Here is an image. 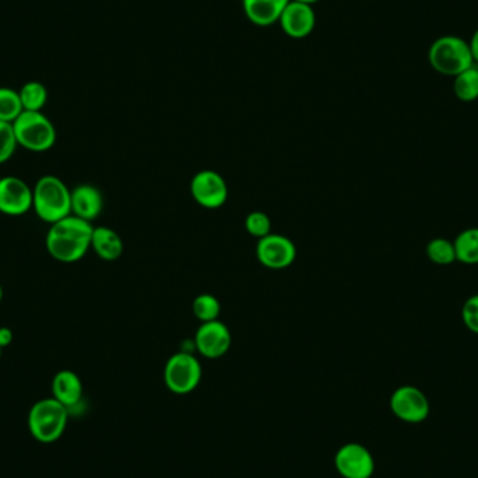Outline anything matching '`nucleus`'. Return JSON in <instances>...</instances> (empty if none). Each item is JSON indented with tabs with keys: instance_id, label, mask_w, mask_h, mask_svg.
<instances>
[{
	"instance_id": "f257e3e1",
	"label": "nucleus",
	"mask_w": 478,
	"mask_h": 478,
	"mask_svg": "<svg viewBox=\"0 0 478 478\" xmlns=\"http://www.w3.org/2000/svg\"><path fill=\"white\" fill-rule=\"evenodd\" d=\"M93 224L76 215H67L51 224L45 238L48 254L60 263H76L91 249Z\"/></svg>"
},
{
	"instance_id": "f03ea898",
	"label": "nucleus",
	"mask_w": 478,
	"mask_h": 478,
	"mask_svg": "<svg viewBox=\"0 0 478 478\" xmlns=\"http://www.w3.org/2000/svg\"><path fill=\"white\" fill-rule=\"evenodd\" d=\"M33 210L41 222H59L72 215V191L58 176H41L33 188Z\"/></svg>"
},
{
	"instance_id": "7ed1b4c3",
	"label": "nucleus",
	"mask_w": 478,
	"mask_h": 478,
	"mask_svg": "<svg viewBox=\"0 0 478 478\" xmlns=\"http://www.w3.org/2000/svg\"><path fill=\"white\" fill-rule=\"evenodd\" d=\"M428 60L432 69L451 77L475 65L467 41L456 35L441 36L434 41L428 51Z\"/></svg>"
},
{
	"instance_id": "20e7f679",
	"label": "nucleus",
	"mask_w": 478,
	"mask_h": 478,
	"mask_svg": "<svg viewBox=\"0 0 478 478\" xmlns=\"http://www.w3.org/2000/svg\"><path fill=\"white\" fill-rule=\"evenodd\" d=\"M69 409L57 399L38 400L28 412V429L31 435L43 443H52L67 429Z\"/></svg>"
},
{
	"instance_id": "39448f33",
	"label": "nucleus",
	"mask_w": 478,
	"mask_h": 478,
	"mask_svg": "<svg viewBox=\"0 0 478 478\" xmlns=\"http://www.w3.org/2000/svg\"><path fill=\"white\" fill-rule=\"evenodd\" d=\"M17 145L33 153H45L57 143V128L43 113L23 111L13 122Z\"/></svg>"
},
{
	"instance_id": "423d86ee",
	"label": "nucleus",
	"mask_w": 478,
	"mask_h": 478,
	"mask_svg": "<svg viewBox=\"0 0 478 478\" xmlns=\"http://www.w3.org/2000/svg\"><path fill=\"white\" fill-rule=\"evenodd\" d=\"M165 385L176 395H189L201 380V365L193 354L181 351L169 357L164 368Z\"/></svg>"
},
{
	"instance_id": "0eeeda50",
	"label": "nucleus",
	"mask_w": 478,
	"mask_h": 478,
	"mask_svg": "<svg viewBox=\"0 0 478 478\" xmlns=\"http://www.w3.org/2000/svg\"><path fill=\"white\" fill-rule=\"evenodd\" d=\"M390 409L402 421L419 424L429 416V402L416 386H400L390 397Z\"/></svg>"
},
{
	"instance_id": "6e6552de",
	"label": "nucleus",
	"mask_w": 478,
	"mask_h": 478,
	"mask_svg": "<svg viewBox=\"0 0 478 478\" xmlns=\"http://www.w3.org/2000/svg\"><path fill=\"white\" fill-rule=\"evenodd\" d=\"M334 467L343 478H371L375 472V460L365 446L350 443L337 451Z\"/></svg>"
},
{
	"instance_id": "1a4fd4ad",
	"label": "nucleus",
	"mask_w": 478,
	"mask_h": 478,
	"mask_svg": "<svg viewBox=\"0 0 478 478\" xmlns=\"http://www.w3.org/2000/svg\"><path fill=\"white\" fill-rule=\"evenodd\" d=\"M256 257L264 268L281 270L295 262L297 247L290 238L280 234H269L257 242Z\"/></svg>"
},
{
	"instance_id": "9d476101",
	"label": "nucleus",
	"mask_w": 478,
	"mask_h": 478,
	"mask_svg": "<svg viewBox=\"0 0 478 478\" xmlns=\"http://www.w3.org/2000/svg\"><path fill=\"white\" fill-rule=\"evenodd\" d=\"M191 193L201 208H220L228 199V185L218 172L205 169L193 176L191 182Z\"/></svg>"
},
{
	"instance_id": "9b49d317",
	"label": "nucleus",
	"mask_w": 478,
	"mask_h": 478,
	"mask_svg": "<svg viewBox=\"0 0 478 478\" xmlns=\"http://www.w3.org/2000/svg\"><path fill=\"white\" fill-rule=\"evenodd\" d=\"M33 210V188L17 176L0 178V213L24 215Z\"/></svg>"
},
{
	"instance_id": "f8f14e48",
	"label": "nucleus",
	"mask_w": 478,
	"mask_h": 478,
	"mask_svg": "<svg viewBox=\"0 0 478 478\" xmlns=\"http://www.w3.org/2000/svg\"><path fill=\"white\" fill-rule=\"evenodd\" d=\"M232 336L227 325L220 320L201 324L196 332V350L210 360L222 358L231 349Z\"/></svg>"
},
{
	"instance_id": "ddd939ff",
	"label": "nucleus",
	"mask_w": 478,
	"mask_h": 478,
	"mask_svg": "<svg viewBox=\"0 0 478 478\" xmlns=\"http://www.w3.org/2000/svg\"><path fill=\"white\" fill-rule=\"evenodd\" d=\"M278 23L286 35L291 36L294 40H302L314 31L317 14L314 7L310 4L290 0L281 13Z\"/></svg>"
},
{
	"instance_id": "4468645a",
	"label": "nucleus",
	"mask_w": 478,
	"mask_h": 478,
	"mask_svg": "<svg viewBox=\"0 0 478 478\" xmlns=\"http://www.w3.org/2000/svg\"><path fill=\"white\" fill-rule=\"evenodd\" d=\"M104 208L103 193L96 186L82 184L72 191V215L93 223Z\"/></svg>"
},
{
	"instance_id": "2eb2a0df",
	"label": "nucleus",
	"mask_w": 478,
	"mask_h": 478,
	"mask_svg": "<svg viewBox=\"0 0 478 478\" xmlns=\"http://www.w3.org/2000/svg\"><path fill=\"white\" fill-rule=\"evenodd\" d=\"M290 0H242L247 20L255 26L269 27L278 23Z\"/></svg>"
},
{
	"instance_id": "dca6fc26",
	"label": "nucleus",
	"mask_w": 478,
	"mask_h": 478,
	"mask_svg": "<svg viewBox=\"0 0 478 478\" xmlns=\"http://www.w3.org/2000/svg\"><path fill=\"white\" fill-rule=\"evenodd\" d=\"M51 389H52L53 399L62 403L63 406L67 409L76 406L82 397V380L73 371H59L57 375L53 376Z\"/></svg>"
},
{
	"instance_id": "f3484780",
	"label": "nucleus",
	"mask_w": 478,
	"mask_h": 478,
	"mask_svg": "<svg viewBox=\"0 0 478 478\" xmlns=\"http://www.w3.org/2000/svg\"><path fill=\"white\" fill-rule=\"evenodd\" d=\"M91 249H94L97 256L103 261L114 262L123 254L122 238L113 228L94 227L93 238H91Z\"/></svg>"
},
{
	"instance_id": "a211bd4d",
	"label": "nucleus",
	"mask_w": 478,
	"mask_h": 478,
	"mask_svg": "<svg viewBox=\"0 0 478 478\" xmlns=\"http://www.w3.org/2000/svg\"><path fill=\"white\" fill-rule=\"evenodd\" d=\"M456 261L463 264H478V228H467L456 237Z\"/></svg>"
},
{
	"instance_id": "6ab92c4d",
	"label": "nucleus",
	"mask_w": 478,
	"mask_h": 478,
	"mask_svg": "<svg viewBox=\"0 0 478 478\" xmlns=\"http://www.w3.org/2000/svg\"><path fill=\"white\" fill-rule=\"evenodd\" d=\"M453 93L463 103H473L478 98V67H468L455 77Z\"/></svg>"
},
{
	"instance_id": "aec40b11",
	"label": "nucleus",
	"mask_w": 478,
	"mask_h": 478,
	"mask_svg": "<svg viewBox=\"0 0 478 478\" xmlns=\"http://www.w3.org/2000/svg\"><path fill=\"white\" fill-rule=\"evenodd\" d=\"M21 106L24 111L31 113H43V106H47L48 91L47 87L40 82H28L21 87L20 91Z\"/></svg>"
},
{
	"instance_id": "412c9836",
	"label": "nucleus",
	"mask_w": 478,
	"mask_h": 478,
	"mask_svg": "<svg viewBox=\"0 0 478 478\" xmlns=\"http://www.w3.org/2000/svg\"><path fill=\"white\" fill-rule=\"evenodd\" d=\"M20 94L7 87H0V121L13 123L23 114Z\"/></svg>"
},
{
	"instance_id": "4be33fe9",
	"label": "nucleus",
	"mask_w": 478,
	"mask_h": 478,
	"mask_svg": "<svg viewBox=\"0 0 478 478\" xmlns=\"http://www.w3.org/2000/svg\"><path fill=\"white\" fill-rule=\"evenodd\" d=\"M427 256L432 263L448 266L456 262L455 245L445 238H435L427 245Z\"/></svg>"
},
{
	"instance_id": "5701e85b",
	"label": "nucleus",
	"mask_w": 478,
	"mask_h": 478,
	"mask_svg": "<svg viewBox=\"0 0 478 478\" xmlns=\"http://www.w3.org/2000/svg\"><path fill=\"white\" fill-rule=\"evenodd\" d=\"M192 310L201 324H206L218 319L222 314V303L211 294H201L193 301Z\"/></svg>"
},
{
	"instance_id": "b1692460",
	"label": "nucleus",
	"mask_w": 478,
	"mask_h": 478,
	"mask_svg": "<svg viewBox=\"0 0 478 478\" xmlns=\"http://www.w3.org/2000/svg\"><path fill=\"white\" fill-rule=\"evenodd\" d=\"M17 145L16 135H14L13 123L0 121V165L9 161L13 157Z\"/></svg>"
},
{
	"instance_id": "393cba45",
	"label": "nucleus",
	"mask_w": 478,
	"mask_h": 478,
	"mask_svg": "<svg viewBox=\"0 0 478 478\" xmlns=\"http://www.w3.org/2000/svg\"><path fill=\"white\" fill-rule=\"evenodd\" d=\"M245 228L247 231L255 238L266 237V235L271 234V222L269 215L263 211H254L251 215H247L245 220Z\"/></svg>"
},
{
	"instance_id": "a878e982",
	"label": "nucleus",
	"mask_w": 478,
	"mask_h": 478,
	"mask_svg": "<svg viewBox=\"0 0 478 478\" xmlns=\"http://www.w3.org/2000/svg\"><path fill=\"white\" fill-rule=\"evenodd\" d=\"M462 319L470 332L478 334V294L466 301L462 308Z\"/></svg>"
},
{
	"instance_id": "bb28decb",
	"label": "nucleus",
	"mask_w": 478,
	"mask_h": 478,
	"mask_svg": "<svg viewBox=\"0 0 478 478\" xmlns=\"http://www.w3.org/2000/svg\"><path fill=\"white\" fill-rule=\"evenodd\" d=\"M13 341V332L9 327H0V347L6 349Z\"/></svg>"
},
{
	"instance_id": "cd10ccee",
	"label": "nucleus",
	"mask_w": 478,
	"mask_h": 478,
	"mask_svg": "<svg viewBox=\"0 0 478 478\" xmlns=\"http://www.w3.org/2000/svg\"><path fill=\"white\" fill-rule=\"evenodd\" d=\"M468 47H470L473 60L478 65V30H475V33L473 34L472 40L468 43Z\"/></svg>"
},
{
	"instance_id": "c85d7f7f",
	"label": "nucleus",
	"mask_w": 478,
	"mask_h": 478,
	"mask_svg": "<svg viewBox=\"0 0 478 478\" xmlns=\"http://www.w3.org/2000/svg\"><path fill=\"white\" fill-rule=\"evenodd\" d=\"M294 2H300V4H310V6H312V4H317L319 0H294Z\"/></svg>"
},
{
	"instance_id": "c756f323",
	"label": "nucleus",
	"mask_w": 478,
	"mask_h": 478,
	"mask_svg": "<svg viewBox=\"0 0 478 478\" xmlns=\"http://www.w3.org/2000/svg\"><path fill=\"white\" fill-rule=\"evenodd\" d=\"M2 300H4V287H2V284H0V302H2Z\"/></svg>"
},
{
	"instance_id": "7c9ffc66",
	"label": "nucleus",
	"mask_w": 478,
	"mask_h": 478,
	"mask_svg": "<svg viewBox=\"0 0 478 478\" xmlns=\"http://www.w3.org/2000/svg\"><path fill=\"white\" fill-rule=\"evenodd\" d=\"M2 350H4V349H2V347H0V357H2Z\"/></svg>"
},
{
	"instance_id": "2f4dec72",
	"label": "nucleus",
	"mask_w": 478,
	"mask_h": 478,
	"mask_svg": "<svg viewBox=\"0 0 478 478\" xmlns=\"http://www.w3.org/2000/svg\"><path fill=\"white\" fill-rule=\"evenodd\" d=\"M477 67H478V65H477Z\"/></svg>"
}]
</instances>
